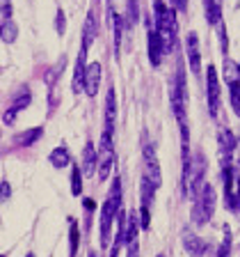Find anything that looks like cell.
I'll return each instance as SVG.
<instances>
[{"instance_id": "34", "label": "cell", "mask_w": 240, "mask_h": 257, "mask_svg": "<svg viewBox=\"0 0 240 257\" xmlns=\"http://www.w3.org/2000/svg\"><path fill=\"white\" fill-rule=\"evenodd\" d=\"M9 193H12V191H9V184L2 179V202H5V200L9 197Z\"/></svg>"}, {"instance_id": "25", "label": "cell", "mask_w": 240, "mask_h": 257, "mask_svg": "<svg viewBox=\"0 0 240 257\" xmlns=\"http://www.w3.org/2000/svg\"><path fill=\"white\" fill-rule=\"evenodd\" d=\"M71 193H74L75 197L83 193V170L78 166L71 168Z\"/></svg>"}, {"instance_id": "36", "label": "cell", "mask_w": 240, "mask_h": 257, "mask_svg": "<svg viewBox=\"0 0 240 257\" xmlns=\"http://www.w3.org/2000/svg\"><path fill=\"white\" fill-rule=\"evenodd\" d=\"M236 191H238V200H240V168H238V177H236Z\"/></svg>"}, {"instance_id": "9", "label": "cell", "mask_w": 240, "mask_h": 257, "mask_svg": "<svg viewBox=\"0 0 240 257\" xmlns=\"http://www.w3.org/2000/svg\"><path fill=\"white\" fill-rule=\"evenodd\" d=\"M147 37H149V62L153 67H160V62H163V55L167 53L165 48V42L160 37V32L156 28H151L149 25V32H147Z\"/></svg>"}, {"instance_id": "28", "label": "cell", "mask_w": 240, "mask_h": 257, "mask_svg": "<svg viewBox=\"0 0 240 257\" xmlns=\"http://www.w3.org/2000/svg\"><path fill=\"white\" fill-rule=\"evenodd\" d=\"M126 23L133 28L137 23V0H128V12H126Z\"/></svg>"}, {"instance_id": "4", "label": "cell", "mask_w": 240, "mask_h": 257, "mask_svg": "<svg viewBox=\"0 0 240 257\" xmlns=\"http://www.w3.org/2000/svg\"><path fill=\"white\" fill-rule=\"evenodd\" d=\"M203 177H206V159L202 151H197L192 159L183 161V195L197 197V193L206 184Z\"/></svg>"}, {"instance_id": "3", "label": "cell", "mask_w": 240, "mask_h": 257, "mask_svg": "<svg viewBox=\"0 0 240 257\" xmlns=\"http://www.w3.org/2000/svg\"><path fill=\"white\" fill-rule=\"evenodd\" d=\"M121 212V179L114 177L112 189H110V195L103 202V209H101V246L108 248L110 246V232H112V223L114 218L119 216Z\"/></svg>"}, {"instance_id": "16", "label": "cell", "mask_w": 240, "mask_h": 257, "mask_svg": "<svg viewBox=\"0 0 240 257\" xmlns=\"http://www.w3.org/2000/svg\"><path fill=\"white\" fill-rule=\"evenodd\" d=\"M220 150H222V163H229L233 150H236V136H233L229 128H224L220 133Z\"/></svg>"}, {"instance_id": "14", "label": "cell", "mask_w": 240, "mask_h": 257, "mask_svg": "<svg viewBox=\"0 0 240 257\" xmlns=\"http://www.w3.org/2000/svg\"><path fill=\"white\" fill-rule=\"evenodd\" d=\"M114 120H117V94H114V85L108 90L105 97V131H114Z\"/></svg>"}, {"instance_id": "24", "label": "cell", "mask_w": 240, "mask_h": 257, "mask_svg": "<svg viewBox=\"0 0 240 257\" xmlns=\"http://www.w3.org/2000/svg\"><path fill=\"white\" fill-rule=\"evenodd\" d=\"M0 37L5 44H12L18 37V28L14 25V21H2V28H0Z\"/></svg>"}, {"instance_id": "31", "label": "cell", "mask_w": 240, "mask_h": 257, "mask_svg": "<svg viewBox=\"0 0 240 257\" xmlns=\"http://www.w3.org/2000/svg\"><path fill=\"white\" fill-rule=\"evenodd\" d=\"M0 19L2 21H12V0H2V5H0Z\"/></svg>"}, {"instance_id": "11", "label": "cell", "mask_w": 240, "mask_h": 257, "mask_svg": "<svg viewBox=\"0 0 240 257\" xmlns=\"http://www.w3.org/2000/svg\"><path fill=\"white\" fill-rule=\"evenodd\" d=\"M87 46L80 48L78 53V60H75V69H74V81H71V90L78 94V92L85 90V74H87Z\"/></svg>"}, {"instance_id": "32", "label": "cell", "mask_w": 240, "mask_h": 257, "mask_svg": "<svg viewBox=\"0 0 240 257\" xmlns=\"http://www.w3.org/2000/svg\"><path fill=\"white\" fill-rule=\"evenodd\" d=\"M126 253H128L126 257H140V246H137V241H135V243H128V246H126Z\"/></svg>"}, {"instance_id": "10", "label": "cell", "mask_w": 240, "mask_h": 257, "mask_svg": "<svg viewBox=\"0 0 240 257\" xmlns=\"http://www.w3.org/2000/svg\"><path fill=\"white\" fill-rule=\"evenodd\" d=\"M30 101H32L30 90H28V87H23V92H21V94H16V99L9 104L7 110H5V115H2V124H14L16 115L21 113L23 108L30 106Z\"/></svg>"}, {"instance_id": "37", "label": "cell", "mask_w": 240, "mask_h": 257, "mask_svg": "<svg viewBox=\"0 0 240 257\" xmlns=\"http://www.w3.org/2000/svg\"><path fill=\"white\" fill-rule=\"evenodd\" d=\"M90 257H96V255H94V253H90Z\"/></svg>"}, {"instance_id": "26", "label": "cell", "mask_w": 240, "mask_h": 257, "mask_svg": "<svg viewBox=\"0 0 240 257\" xmlns=\"http://www.w3.org/2000/svg\"><path fill=\"white\" fill-rule=\"evenodd\" d=\"M229 94H231V108H233V113L240 117V81H238V78L229 83Z\"/></svg>"}, {"instance_id": "21", "label": "cell", "mask_w": 240, "mask_h": 257, "mask_svg": "<svg viewBox=\"0 0 240 257\" xmlns=\"http://www.w3.org/2000/svg\"><path fill=\"white\" fill-rule=\"evenodd\" d=\"M78 246H80V227L75 218H69V257L78 255Z\"/></svg>"}, {"instance_id": "33", "label": "cell", "mask_w": 240, "mask_h": 257, "mask_svg": "<svg viewBox=\"0 0 240 257\" xmlns=\"http://www.w3.org/2000/svg\"><path fill=\"white\" fill-rule=\"evenodd\" d=\"M174 7L179 12H188V0H174Z\"/></svg>"}, {"instance_id": "7", "label": "cell", "mask_w": 240, "mask_h": 257, "mask_svg": "<svg viewBox=\"0 0 240 257\" xmlns=\"http://www.w3.org/2000/svg\"><path fill=\"white\" fill-rule=\"evenodd\" d=\"M206 92H208V110L210 117H218L220 110V78L213 64L206 67Z\"/></svg>"}, {"instance_id": "30", "label": "cell", "mask_w": 240, "mask_h": 257, "mask_svg": "<svg viewBox=\"0 0 240 257\" xmlns=\"http://www.w3.org/2000/svg\"><path fill=\"white\" fill-rule=\"evenodd\" d=\"M140 223H142V230H149L151 227V209L149 207H140Z\"/></svg>"}, {"instance_id": "29", "label": "cell", "mask_w": 240, "mask_h": 257, "mask_svg": "<svg viewBox=\"0 0 240 257\" xmlns=\"http://www.w3.org/2000/svg\"><path fill=\"white\" fill-rule=\"evenodd\" d=\"M55 30H57L60 37L67 32V21H64V12L62 9H57V14H55Z\"/></svg>"}, {"instance_id": "19", "label": "cell", "mask_w": 240, "mask_h": 257, "mask_svg": "<svg viewBox=\"0 0 240 257\" xmlns=\"http://www.w3.org/2000/svg\"><path fill=\"white\" fill-rule=\"evenodd\" d=\"M41 136H44V128H41V127H35V128H28V131L18 133V136L14 138V143L21 145V147H32V145L37 143Z\"/></svg>"}, {"instance_id": "2", "label": "cell", "mask_w": 240, "mask_h": 257, "mask_svg": "<svg viewBox=\"0 0 240 257\" xmlns=\"http://www.w3.org/2000/svg\"><path fill=\"white\" fill-rule=\"evenodd\" d=\"M153 25L165 42V48L172 51L174 44H176V35H179L176 7H167L163 0H153Z\"/></svg>"}, {"instance_id": "35", "label": "cell", "mask_w": 240, "mask_h": 257, "mask_svg": "<svg viewBox=\"0 0 240 257\" xmlns=\"http://www.w3.org/2000/svg\"><path fill=\"white\" fill-rule=\"evenodd\" d=\"M85 209H87V212H92V209H94V200H90V197H87V200H85Z\"/></svg>"}, {"instance_id": "27", "label": "cell", "mask_w": 240, "mask_h": 257, "mask_svg": "<svg viewBox=\"0 0 240 257\" xmlns=\"http://www.w3.org/2000/svg\"><path fill=\"white\" fill-rule=\"evenodd\" d=\"M229 255H231V232L224 225V241H222V246L218 250V257H229Z\"/></svg>"}, {"instance_id": "13", "label": "cell", "mask_w": 240, "mask_h": 257, "mask_svg": "<svg viewBox=\"0 0 240 257\" xmlns=\"http://www.w3.org/2000/svg\"><path fill=\"white\" fill-rule=\"evenodd\" d=\"M98 85H101V62H92L87 64V74H85V94L96 97Z\"/></svg>"}, {"instance_id": "18", "label": "cell", "mask_w": 240, "mask_h": 257, "mask_svg": "<svg viewBox=\"0 0 240 257\" xmlns=\"http://www.w3.org/2000/svg\"><path fill=\"white\" fill-rule=\"evenodd\" d=\"M96 35H98V21H96V16H94V12H90V14H87V21H85V30H83V46L90 48V46L94 44Z\"/></svg>"}, {"instance_id": "15", "label": "cell", "mask_w": 240, "mask_h": 257, "mask_svg": "<svg viewBox=\"0 0 240 257\" xmlns=\"http://www.w3.org/2000/svg\"><path fill=\"white\" fill-rule=\"evenodd\" d=\"M183 248L188 250L192 257H202L203 250H206V241H203L202 236L192 235V232H185L183 235Z\"/></svg>"}, {"instance_id": "39", "label": "cell", "mask_w": 240, "mask_h": 257, "mask_svg": "<svg viewBox=\"0 0 240 257\" xmlns=\"http://www.w3.org/2000/svg\"><path fill=\"white\" fill-rule=\"evenodd\" d=\"M158 257H165V255H158Z\"/></svg>"}, {"instance_id": "17", "label": "cell", "mask_w": 240, "mask_h": 257, "mask_svg": "<svg viewBox=\"0 0 240 257\" xmlns=\"http://www.w3.org/2000/svg\"><path fill=\"white\" fill-rule=\"evenodd\" d=\"M83 159H85L83 172L85 174H94V166H98V150L94 147V143H92V140H87V145H85Z\"/></svg>"}, {"instance_id": "5", "label": "cell", "mask_w": 240, "mask_h": 257, "mask_svg": "<svg viewBox=\"0 0 240 257\" xmlns=\"http://www.w3.org/2000/svg\"><path fill=\"white\" fill-rule=\"evenodd\" d=\"M195 200L197 202H195V207H192V220H195V225H206V223L213 218V214H215V204H218L215 189L206 182L202 186V191L197 193Z\"/></svg>"}, {"instance_id": "23", "label": "cell", "mask_w": 240, "mask_h": 257, "mask_svg": "<svg viewBox=\"0 0 240 257\" xmlns=\"http://www.w3.org/2000/svg\"><path fill=\"white\" fill-rule=\"evenodd\" d=\"M203 7H206V19L210 25H218L222 19V5L220 0H203Z\"/></svg>"}, {"instance_id": "38", "label": "cell", "mask_w": 240, "mask_h": 257, "mask_svg": "<svg viewBox=\"0 0 240 257\" xmlns=\"http://www.w3.org/2000/svg\"><path fill=\"white\" fill-rule=\"evenodd\" d=\"M238 71H240V62H238Z\"/></svg>"}, {"instance_id": "1", "label": "cell", "mask_w": 240, "mask_h": 257, "mask_svg": "<svg viewBox=\"0 0 240 257\" xmlns=\"http://www.w3.org/2000/svg\"><path fill=\"white\" fill-rule=\"evenodd\" d=\"M169 104H172L174 117L181 127V140H183V161H188V120H185V110H188V90H185V74H183V64H179L174 81L169 83Z\"/></svg>"}, {"instance_id": "22", "label": "cell", "mask_w": 240, "mask_h": 257, "mask_svg": "<svg viewBox=\"0 0 240 257\" xmlns=\"http://www.w3.org/2000/svg\"><path fill=\"white\" fill-rule=\"evenodd\" d=\"M110 25H112V39H114V53H119L121 46V32H124V19L114 9H110Z\"/></svg>"}, {"instance_id": "20", "label": "cell", "mask_w": 240, "mask_h": 257, "mask_svg": "<svg viewBox=\"0 0 240 257\" xmlns=\"http://www.w3.org/2000/svg\"><path fill=\"white\" fill-rule=\"evenodd\" d=\"M48 161H51L53 168H67L69 163H71V154H69V150L64 145H60V147H55V150L48 154Z\"/></svg>"}, {"instance_id": "8", "label": "cell", "mask_w": 240, "mask_h": 257, "mask_svg": "<svg viewBox=\"0 0 240 257\" xmlns=\"http://www.w3.org/2000/svg\"><path fill=\"white\" fill-rule=\"evenodd\" d=\"M144 166H147V174L144 177H149V182L160 189V184H163V174H160V166H158V156H156V150H153V145H147L144 147Z\"/></svg>"}, {"instance_id": "6", "label": "cell", "mask_w": 240, "mask_h": 257, "mask_svg": "<svg viewBox=\"0 0 240 257\" xmlns=\"http://www.w3.org/2000/svg\"><path fill=\"white\" fill-rule=\"evenodd\" d=\"M114 166V145H112V133L105 131L101 133V143H98V182H105Z\"/></svg>"}, {"instance_id": "12", "label": "cell", "mask_w": 240, "mask_h": 257, "mask_svg": "<svg viewBox=\"0 0 240 257\" xmlns=\"http://www.w3.org/2000/svg\"><path fill=\"white\" fill-rule=\"evenodd\" d=\"M185 53H188L190 71H192V74H199V71H202V53H199V37H197V32H188Z\"/></svg>"}]
</instances>
